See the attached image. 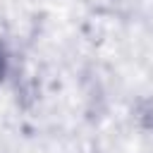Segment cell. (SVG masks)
I'll use <instances>...</instances> for the list:
<instances>
[{"mask_svg": "<svg viewBox=\"0 0 153 153\" xmlns=\"http://www.w3.org/2000/svg\"><path fill=\"white\" fill-rule=\"evenodd\" d=\"M5 72H7V55H5V50L0 48V81L5 79Z\"/></svg>", "mask_w": 153, "mask_h": 153, "instance_id": "1", "label": "cell"}]
</instances>
